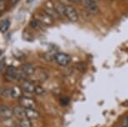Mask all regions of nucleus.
<instances>
[{"label": "nucleus", "mask_w": 128, "mask_h": 127, "mask_svg": "<svg viewBox=\"0 0 128 127\" xmlns=\"http://www.w3.org/2000/svg\"><path fill=\"white\" fill-rule=\"evenodd\" d=\"M122 126L123 127L128 126V116H126V117H124V118L122 119Z\"/></svg>", "instance_id": "obj_20"}, {"label": "nucleus", "mask_w": 128, "mask_h": 127, "mask_svg": "<svg viewBox=\"0 0 128 127\" xmlns=\"http://www.w3.org/2000/svg\"><path fill=\"white\" fill-rule=\"evenodd\" d=\"M18 0H10V3H12V4H15V3H17V2H18Z\"/></svg>", "instance_id": "obj_22"}, {"label": "nucleus", "mask_w": 128, "mask_h": 127, "mask_svg": "<svg viewBox=\"0 0 128 127\" xmlns=\"http://www.w3.org/2000/svg\"><path fill=\"white\" fill-rule=\"evenodd\" d=\"M125 127H128V126H125Z\"/></svg>", "instance_id": "obj_27"}, {"label": "nucleus", "mask_w": 128, "mask_h": 127, "mask_svg": "<svg viewBox=\"0 0 128 127\" xmlns=\"http://www.w3.org/2000/svg\"><path fill=\"white\" fill-rule=\"evenodd\" d=\"M1 95L4 97H11V88L2 89Z\"/></svg>", "instance_id": "obj_18"}, {"label": "nucleus", "mask_w": 128, "mask_h": 127, "mask_svg": "<svg viewBox=\"0 0 128 127\" xmlns=\"http://www.w3.org/2000/svg\"><path fill=\"white\" fill-rule=\"evenodd\" d=\"M36 19H38L42 24L45 25H50L53 23V18L44 12V13H38L37 17H36Z\"/></svg>", "instance_id": "obj_7"}, {"label": "nucleus", "mask_w": 128, "mask_h": 127, "mask_svg": "<svg viewBox=\"0 0 128 127\" xmlns=\"http://www.w3.org/2000/svg\"><path fill=\"white\" fill-rule=\"evenodd\" d=\"M54 59L56 61V63L60 66H67L71 61V58L69 54L61 52L56 53L54 55Z\"/></svg>", "instance_id": "obj_1"}, {"label": "nucleus", "mask_w": 128, "mask_h": 127, "mask_svg": "<svg viewBox=\"0 0 128 127\" xmlns=\"http://www.w3.org/2000/svg\"><path fill=\"white\" fill-rule=\"evenodd\" d=\"M21 71H23L25 75H32L34 74L35 72V69L31 64H24L21 66Z\"/></svg>", "instance_id": "obj_10"}, {"label": "nucleus", "mask_w": 128, "mask_h": 127, "mask_svg": "<svg viewBox=\"0 0 128 127\" xmlns=\"http://www.w3.org/2000/svg\"><path fill=\"white\" fill-rule=\"evenodd\" d=\"M91 1H93V2H95V3H97V2L99 1V0H91Z\"/></svg>", "instance_id": "obj_25"}, {"label": "nucleus", "mask_w": 128, "mask_h": 127, "mask_svg": "<svg viewBox=\"0 0 128 127\" xmlns=\"http://www.w3.org/2000/svg\"><path fill=\"white\" fill-rule=\"evenodd\" d=\"M0 115H1V118L3 120H10L14 115V111L11 108H9L7 105H2L1 107H0Z\"/></svg>", "instance_id": "obj_4"}, {"label": "nucleus", "mask_w": 128, "mask_h": 127, "mask_svg": "<svg viewBox=\"0 0 128 127\" xmlns=\"http://www.w3.org/2000/svg\"><path fill=\"white\" fill-rule=\"evenodd\" d=\"M22 88L18 86H14L11 88V97L12 98H18L20 99L23 96V91Z\"/></svg>", "instance_id": "obj_12"}, {"label": "nucleus", "mask_w": 128, "mask_h": 127, "mask_svg": "<svg viewBox=\"0 0 128 127\" xmlns=\"http://www.w3.org/2000/svg\"><path fill=\"white\" fill-rule=\"evenodd\" d=\"M66 16L71 22H77L79 19V15L76 8L70 5H66Z\"/></svg>", "instance_id": "obj_2"}, {"label": "nucleus", "mask_w": 128, "mask_h": 127, "mask_svg": "<svg viewBox=\"0 0 128 127\" xmlns=\"http://www.w3.org/2000/svg\"><path fill=\"white\" fill-rule=\"evenodd\" d=\"M35 86L32 82H30V81H24L22 84V90L24 91L27 92V93H34V90H35Z\"/></svg>", "instance_id": "obj_11"}, {"label": "nucleus", "mask_w": 128, "mask_h": 127, "mask_svg": "<svg viewBox=\"0 0 128 127\" xmlns=\"http://www.w3.org/2000/svg\"><path fill=\"white\" fill-rule=\"evenodd\" d=\"M115 127H116V126H115Z\"/></svg>", "instance_id": "obj_28"}, {"label": "nucleus", "mask_w": 128, "mask_h": 127, "mask_svg": "<svg viewBox=\"0 0 128 127\" xmlns=\"http://www.w3.org/2000/svg\"><path fill=\"white\" fill-rule=\"evenodd\" d=\"M13 111H14V115L18 119L21 120V119L26 118L25 108H24L22 105H15V106L13 108Z\"/></svg>", "instance_id": "obj_8"}, {"label": "nucleus", "mask_w": 128, "mask_h": 127, "mask_svg": "<svg viewBox=\"0 0 128 127\" xmlns=\"http://www.w3.org/2000/svg\"><path fill=\"white\" fill-rule=\"evenodd\" d=\"M54 10L59 16H66V6H63L60 3H55L54 4Z\"/></svg>", "instance_id": "obj_13"}, {"label": "nucleus", "mask_w": 128, "mask_h": 127, "mask_svg": "<svg viewBox=\"0 0 128 127\" xmlns=\"http://www.w3.org/2000/svg\"><path fill=\"white\" fill-rule=\"evenodd\" d=\"M34 0H27V3H31V2H33Z\"/></svg>", "instance_id": "obj_24"}, {"label": "nucleus", "mask_w": 128, "mask_h": 127, "mask_svg": "<svg viewBox=\"0 0 128 127\" xmlns=\"http://www.w3.org/2000/svg\"><path fill=\"white\" fill-rule=\"evenodd\" d=\"M34 94L37 95H43L45 94V90L42 87V86L36 85L35 90H34Z\"/></svg>", "instance_id": "obj_16"}, {"label": "nucleus", "mask_w": 128, "mask_h": 127, "mask_svg": "<svg viewBox=\"0 0 128 127\" xmlns=\"http://www.w3.org/2000/svg\"><path fill=\"white\" fill-rule=\"evenodd\" d=\"M0 10L1 12H3L4 10V0H1V2H0Z\"/></svg>", "instance_id": "obj_21"}, {"label": "nucleus", "mask_w": 128, "mask_h": 127, "mask_svg": "<svg viewBox=\"0 0 128 127\" xmlns=\"http://www.w3.org/2000/svg\"><path fill=\"white\" fill-rule=\"evenodd\" d=\"M71 2H73V3H80V2H81L82 0H70Z\"/></svg>", "instance_id": "obj_23"}, {"label": "nucleus", "mask_w": 128, "mask_h": 127, "mask_svg": "<svg viewBox=\"0 0 128 127\" xmlns=\"http://www.w3.org/2000/svg\"><path fill=\"white\" fill-rule=\"evenodd\" d=\"M19 104L22 105L24 108L28 109V108H35L36 101L32 98L27 96H22L19 99Z\"/></svg>", "instance_id": "obj_5"}, {"label": "nucleus", "mask_w": 128, "mask_h": 127, "mask_svg": "<svg viewBox=\"0 0 128 127\" xmlns=\"http://www.w3.org/2000/svg\"><path fill=\"white\" fill-rule=\"evenodd\" d=\"M18 69L16 67L13 65H9L5 69V78L9 81H12L14 80H17V76H18Z\"/></svg>", "instance_id": "obj_3"}, {"label": "nucleus", "mask_w": 128, "mask_h": 127, "mask_svg": "<svg viewBox=\"0 0 128 127\" xmlns=\"http://www.w3.org/2000/svg\"><path fill=\"white\" fill-rule=\"evenodd\" d=\"M60 101V104L62 105H67L69 104L70 100H69V98H67V97H61Z\"/></svg>", "instance_id": "obj_19"}, {"label": "nucleus", "mask_w": 128, "mask_h": 127, "mask_svg": "<svg viewBox=\"0 0 128 127\" xmlns=\"http://www.w3.org/2000/svg\"><path fill=\"white\" fill-rule=\"evenodd\" d=\"M25 115H26V118L30 120H36L40 117V113L36 111L34 108H28V109H25Z\"/></svg>", "instance_id": "obj_9"}, {"label": "nucleus", "mask_w": 128, "mask_h": 127, "mask_svg": "<svg viewBox=\"0 0 128 127\" xmlns=\"http://www.w3.org/2000/svg\"><path fill=\"white\" fill-rule=\"evenodd\" d=\"M82 3H84V7L87 8V10L90 13L93 14H96L99 13V8L95 2L91 1V0H82Z\"/></svg>", "instance_id": "obj_6"}, {"label": "nucleus", "mask_w": 128, "mask_h": 127, "mask_svg": "<svg viewBox=\"0 0 128 127\" xmlns=\"http://www.w3.org/2000/svg\"><path fill=\"white\" fill-rule=\"evenodd\" d=\"M109 1H113V0H109Z\"/></svg>", "instance_id": "obj_26"}, {"label": "nucleus", "mask_w": 128, "mask_h": 127, "mask_svg": "<svg viewBox=\"0 0 128 127\" xmlns=\"http://www.w3.org/2000/svg\"><path fill=\"white\" fill-rule=\"evenodd\" d=\"M10 27V21L8 19H4L1 21V32L2 33H4V32H7L8 29Z\"/></svg>", "instance_id": "obj_14"}, {"label": "nucleus", "mask_w": 128, "mask_h": 127, "mask_svg": "<svg viewBox=\"0 0 128 127\" xmlns=\"http://www.w3.org/2000/svg\"><path fill=\"white\" fill-rule=\"evenodd\" d=\"M30 25L33 28H41V25H42V23H41L38 19H36V18H35V19H33V20L30 21Z\"/></svg>", "instance_id": "obj_17"}, {"label": "nucleus", "mask_w": 128, "mask_h": 127, "mask_svg": "<svg viewBox=\"0 0 128 127\" xmlns=\"http://www.w3.org/2000/svg\"><path fill=\"white\" fill-rule=\"evenodd\" d=\"M19 126L20 127H31L32 124H31V120L28 118H24L19 120Z\"/></svg>", "instance_id": "obj_15"}]
</instances>
